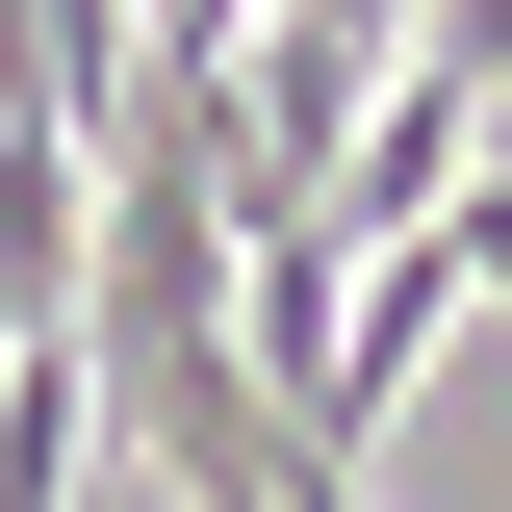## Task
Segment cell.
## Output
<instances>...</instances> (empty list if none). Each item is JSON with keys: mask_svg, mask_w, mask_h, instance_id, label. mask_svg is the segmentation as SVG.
<instances>
[{"mask_svg": "<svg viewBox=\"0 0 512 512\" xmlns=\"http://www.w3.org/2000/svg\"><path fill=\"white\" fill-rule=\"evenodd\" d=\"M487 308V282H461V231H384L359 256V333H333V384H308V461H359L384 410H410V384H436V333Z\"/></svg>", "mask_w": 512, "mask_h": 512, "instance_id": "1", "label": "cell"}, {"mask_svg": "<svg viewBox=\"0 0 512 512\" xmlns=\"http://www.w3.org/2000/svg\"><path fill=\"white\" fill-rule=\"evenodd\" d=\"M282 512H359V461H308V487H282Z\"/></svg>", "mask_w": 512, "mask_h": 512, "instance_id": "2", "label": "cell"}]
</instances>
